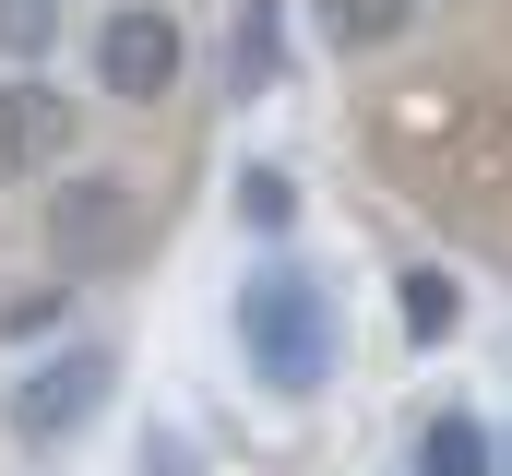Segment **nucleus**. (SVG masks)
I'll return each instance as SVG.
<instances>
[{
	"label": "nucleus",
	"mask_w": 512,
	"mask_h": 476,
	"mask_svg": "<svg viewBox=\"0 0 512 476\" xmlns=\"http://www.w3.org/2000/svg\"><path fill=\"white\" fill-rule=\"evenodd\" d=\"M239 357H251L262 393H322L334 381V286L310 274V262H286V250H262L251 274H239Z\"/></svg>",
	"instance_id": "1"
},
{
	"label": "nucleus",
	"mask_w": 512,
	"mask_h": 476,
	"mask_svg": "<svg viewBox=\"0 0 512 476\" xmlns=\"http://www.w3.org/2000/svg\"><path fill=\"white\" fill-rule=\"evenodd\" d=\"M108 381H120V357H108V346H60L48 369H24V393H12V441H24V453H60L72 429H96Z\"/></svg>",
	"instance_id": "2"
},
{
	"label": "nucleus",
	"mask_w": 512,
	"mask_h": 476,
	"mask_svg": "<svg viewBox=\"0 0 512 476\" xmlns=\"http://www.w3.org/2000/svg\"><path fill=\"white\" fill-rule=\"evenodd\" d=\"M96 84H108V96H120V108H143V96H167V84H179V24H167V12H108V24H96Z\"/></svg>",
	"instance_id": "3"
},
{
	"label": "nucleus",
	"mask_w": 512,
	"mask_h": 476,
	"mask_svg": "<svg viewBox=\"0 0 512 476\" xmlns=\"http://www.w3.org/2000/svg\"><path fill=\"white\" fill-rule=\"evenodd\" d=\"M60 143H72V108H60L36 72H12V84H0V191H24L36 167H60Z\"/></svg>",
	"instance_id": "4"
},
{
	"label": "nucleus",
	"mask_w": 512,
	"mask_h": 476,
	"mask_svg": "<svg viewBox=\"0 0 512 476\" xmlns=\"http://www.w3.org/2000/svg\"><path fill=\"white\" fill-rule=\"evenodd\" d=\"M60 250H72L84 274L131 250V191L120 179H72V191H60Z\"/></svg>",
	"instance_id": "5"
},
{
	"label": "nucleus",
	"mask_w": 512,
	"mask_h": 476,
	"mask_svg": "<svg viewBox=\"0 0 512 476\" xmlns=\"http://www.w3.org/2000/svg\"><path fill=\"white\" fill-rule=\"evenodd\" d=\"M393 310H405V334H417V346H441V334H453V310H465V286H453L441 262H405V286H393Z\"/></svg>",
	"instance_id": "6"
},
{
	"label": "nucleus",
	"mask_w": 512,
	"mask_h": 476,
	"mask_svg": "<svg viewBox=\"0 0 512 476\" xmlns=\"http://www.w3.org/2000/svg\"><path fill=\"white\" fill-rule=\"evenodd\" d=\"M322 12V48H382L393 24H417V0H310Z\"/></svg>",
	"instance_id": "7"
},
{
	"label": "nucleus",
	"mask_w": 512,
	"mask_h": 476,
	"mask_svg": "<svg viewBox=\"0 0 512 476\" xmlns=\"http://www.w3.org/2000/svg\"><path fill=\"white\" fill-rule=\"evenodd\" d=\"M417 476H489V429L477 417H429L417 429Z\"/></svg>",
	"instance_id": "8"
},
{
	"label": "nucleus",
	"mask_w": 512,
	"mask_h": 476,
	"mask_svg": "<svg viewBox=\"0 0 512 476\" xmlns=\"http://www.w3.org/2000/svg\"><path fill=\"white\" fill-rule=\"evenodd\" d=\"M48 48H60V0H0V60L36 72Z\"/></svg>",
	"instance_id": "9"
},
{
	"label": "nucleus",
	"mask_w": 512,
	"mask_h": 476,
	"mask_svg": "<svg viewBox=\"0 0 512 476\" xmlns=\"http://www.w3.org/2000/svg\"><path fill=\"white\" fill-rule=\"evenodd\" d=\"M239 215H251L262 238H286V227H298V191H286L274 167H251V179H239Z\"/></svg>",
	"instance_id": "10"
},
{
	"label": "nucleus",
	"mask_w": 512,
	"mask_h": 476,
	"mask_svg": "<svg viewBox=\"0 0 512 476\" xmlns=\"http://www.w3.org/2000/svg\"><path fill=\"white\" fill-rule=\"evenodd\" d=\"M0 334H12V346H36V334H60V298H12V310H0Z\"/></svg>",
	"instance_id": "11"
}]
</instances>
